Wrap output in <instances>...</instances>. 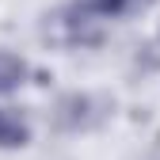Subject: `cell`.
<instances>
[{
  "instance_id": "5",
  "label": "cell",
  "mask_w": 160,
  "mask_h": 160,
  "mask_svg": "<svg viewBox=\"0 0 160 160\" xmlns=\"http://www.w3.org/2000/svg\"><path fill=\"white\" fill-rule=\"evenodd\" d=\"M149 4H152V0H84V8H92L95 15H103V19L126 15V12H145Z\"/></svg>"
},
{
  "instance_id": "3",
  "label": "cell",
  "mask_w": 160,
  "mask_h": 160,
  "mask_svg": "<svg viewBox=\"0 0 160 160\" xmlns=\"http://www.w3.org/2000/svg\"><path fill=\"white\" fill-rule=\"evenodd\" d=\"M31 141V126L23 114L0 107V149H23Z\"/></svg>"
},
{
  "instance_id": "2",
  "label": "cell",
  "mask_w": 160,
  "mask_h": 160,
  "mask_svg": "<svg viewBox=\"0 0 160 160\" xmlns=\"http://www.w3.org/2000/svg\"><path fill=\"white\" fill-rule=\"evenodd\" d=\"M107 118V99H99L92 92H69L57 99V107H53V122L61 126V130H92L99 126Z\"/></svg>"
},
{
  "instance_id": "1",
  "label": "cell",
  "mask_w": 160,
  "mask_h": 160,
  "mask_svg": "<svg viewBox=\"0 0 160 160\" xmlns=\"http://www.w3.org/2000/svg\"><path fill=\"white\" fill-rule=\"evenodd\" d=\"M42 38H50L53 46H92L103 38V15L84 4H69L42 19Z\"/></svg>"
},
{
  "instance_id": "4",
  "label": "cell",
  "mask_w": 160,
  "mask_h": 160,
  "mask_svg": "<svg viewBox=\"0 0 160 160\" xmlns=\"http://www.w3.org/2000/svg\"><path fill=\"white\" fill-rule=\"evenodd\" d=\"M23 80H27V61L12 50H0V95L15 92Z\"/></svg>"
}]
</instances>
